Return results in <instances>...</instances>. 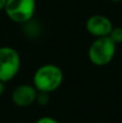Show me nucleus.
I'll use <instances>...</instances> for the list:
<instances>
[{
	"label": "nucleus",
	"mask_w": 122,
	"mask_h": 123,
	"mask_svg": "<svg viewBox=\"0 0 122 123\" xmlns=\"http://www.w3.org/2000/svg\"><path fill=\"white\" fill-rule=\"evenodd\" d=\"M6 0H0V10L4 8V4H6Z\"/></svg>",
	"instance_id": "10"
},
{
	"label": "nucleus",
	"mask_w": 122,
	"mask_h": 123,
	"mask_svg": "<svg viewBox=\"0 0 122 123\" xmlns=\"http://www.w3.org/2000/svg\"><path fill=\"white\" fill-rule=\"evenodd\" d=\"M36 123H60L58 121H56L55 119L53 118H50V117H42L40 118L39 120H37Z\"/></svg>",
	"instance_id": "8"
},
{
	"label": "nucleus",
	"mask_w": 122,
	"mask_h": 123,
	"mask_svg": "<svg viewBox=\"0 0 122 123\" xmlns=\"http://www.w3.org/2000/svg\"><path fill=\"white\" fill-rule=\"evenodd\" d=\"M111 1H114V2H119V1H121V0H111Z\"/></svg>",
	"instance_id": "11"
},
{
	"label": "nucleus",
	"mask_w": 122,
	"mask_h": 123,
	"mask_svg": "<svg viewBox=\"0 0 122 123\" xmlns=\"http://www.w3.org/2000/svg\"><path fill=\"white\" fill-rule=\"evenodd\" d=\"M63 82V71L58 66L47 64L37 69L34 74V85L41 93H50L60 87Z\"/></svg>",
	"instance_id": "1"
},
{
	"label": "nucleus",
	"mask_w": 122,
	"mask_h": 123,
	"mask_svg": "<svg viewBox=\"0 0 122 123\" xmlns=\"http://www.w3.org/2000/svg\"><path fill=\"white\" fill-rule=\"evenodd\" d=\"M110 39L115 43H121L122 42V27H112L111 31L108 35Z\"/></svg>",
	"instance_id": "7"
},
{
	"label": "nucleus",
	"mask_w": 122,
	"mask_h": 123,
	"mask_svg": "<svg viewBox=\"0 0 122 123\" xmlns=\"http://www.w3.org/2000/svg\"><path fill=\"white\" fill-rule=\"evenodd\" d=\"M86 30L95 37L108 36L112 29V23L104 15H93L86 21Z\"/></svg>",
	"instance_id": "5"
},
{
	"label": "nucleus",
	"mask_w": 122,
	"mask_h": 123,
	"mask_svg": "<svg viewBox=\"0 0 122 123\" xmlns=\"http://www.w3.org/2000/svg\"><path fill=\"white\" fill-rule=\"evenodd\" d=\"M6 14L15 23H26L34 16L36 0H6L4 4Z\"/></svg>",
	"instance_id": "3"
},
{
	"label": "nucleus",
	"mask_w": 122,
	"mask_h": 123,
	"mask_svg": "<svg viewBox=\"0 0 122 123\" xmlns=\"http://www.w3.org/2000/svg\"><path fill=\"white\" fill-rule=\"evenodd\" d=\"M21 67V57L16 50L10 47L0 48V81L13 79Z\"/></svg>",
	"instance_id": "4"
},
{
	"label": "nucleus",
	"mask_w": 122,
	"mask_h": 123,
	"mask_svg": "<svg viewBox=\"0 0 122 123\" xmlns=\"http://www.w3.org/2000/svg\"><path fill=\"white\" fill-rule=\"evenodd\" d=\"M4 91V85H3V82L2 81H0V96H1V94L3 93Z\"/></svg>",
	"instance_id": "9"
},
{
	"label": "nucleus",
	"mask_w": 122,
	"mask_h": 123,
	"mask_svg": "<svg viewBox=\"0 0 122 123\" xmlns=\"http://www.w3.org/2000/svg\"><path fill=\"white\" fill-rule=\"evenodd\" d=\"M116 54V43L108 36L98 37L89 49V58L94 65L105 66Z\"/></svg>",
	"instance_id": "2"
},
{
	"label": "nucleus",
	"mask_w": 122,
	"mask_h": 123,
	"mask_svg": "<svg viewBox=\"0 0 122 123\" xmlns=\"http://www.w3.org/2000/svg\"><path fill=\"white\" fill-rule=\"evenodd\" d=\"M37 98V91L36 87L31 85L23 84L15 87L12 93V99L17 106L25 107L29 106L36 100Z\"/></svg>",
	"instance_id": "6"
}]
</instances>
